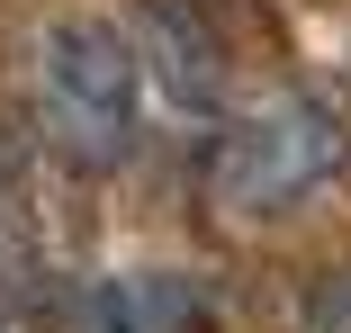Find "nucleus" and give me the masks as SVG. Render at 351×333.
I'll use <instances>...</instances> for the list:
<instances>
[{
    "label": "nucleus",
    "mask_w": 351,
    "mask_h": 333,
    "mask_svg": "<svg viewBox=\"0 0 351 333\" xmlns=\"http://www.w3.org/2000/svg\"><path fill=\"white\" fill-rule=\"evenodd\" d=\"M342 171V117L324 99H270L207 145V198L226 217H289Z\"/></svg>",
    "instance_id": "obj_2"
},
{
    "label": "nucleus",
    "mask_w": 351,
    "mask_h": 333,
    "mask_svg": "<svg viewBox=\"0 0 351 333\" xmlns=\"http://www.w3.org/2000/svg\"><path fill=\"white\" fill-rule=\"evenodd\" d=\"M315 333H351V280H333L315 297Z\"/></svg>",
    "instance_id": "obj_3"
},
{
    "label": "nucleus",
    "mask_w": 351,
    "mask_h": 333,
    "mask_svg": "<svg viewBox=\"0 0 351 333\" xmlns=\"http://www.w3.org/2000/svg\"><path fill=\"white\" fill-rule=\"evenodd\" d=\"M135 99H145V63L135 45L108 27V18H63L45 27V54H36V108H45V136L108 171L135 153Z\"/></svg>",
    "instance_id": "obj_1"
}]
</instances>
